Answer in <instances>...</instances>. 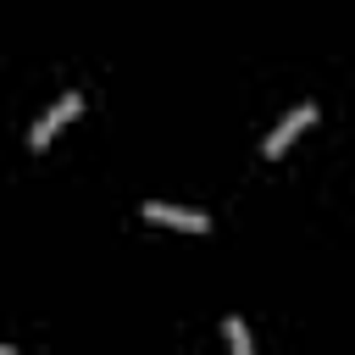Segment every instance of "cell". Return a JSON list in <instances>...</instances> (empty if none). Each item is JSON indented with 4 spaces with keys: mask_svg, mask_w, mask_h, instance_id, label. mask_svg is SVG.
I'll return each instance as SVG.
<instances>
[{
    "mask_svg": "<svg viewBox=\"0 0 355 355\" xmlns=\"http://www.w3.org/2000/svg\"><path fill=\"white\" fill-rule=\"evenodd\" d=\"M227 344H233V355H255V349H250V333H244L239 316H227Z\"/></svg>",
    "mask_w": 355,
    "mask_h": 355,
    "instance_id": "4",
    "label": "cell"
},
{
    "mask_svg": "<svg viewBox=\"0 0 355 355\" xmlns=\"http://www.w3.org/2000/svg\"><path fill=\"white\" fill-rule=\"evenodd\" d=\"M144 216H150V222H166V227H183V233H205V227H211V216L183 211V205H161V200H150Z\"/></svg>",
    "mask_w": 355,
    "mask_h": 355,
    "instance_id": "3",
    "label": "cell"
},
{
    "mask_svg": "<svg viewBox=\"0 0 355 355\" xmlns=\"http://www.w3.org/2000/svg\"><path fill=\"white\" fill-rule=\"evenodd\" d=\"M311 122H316V105H311V100H305V105H294V111H288V116L261 139V155H283V150L294 144V133H300V128H311Z\"/></svg>",
    "mask_w": 355,
    "mask_h": 355,
    "instance_id": "1",
    "label": "cell"
},
{
    "mask_svg": "<svg viewBox=\"0 0 355 355\" xmlns=\"http://www.w3.org/2000/svg\"><path fill=\"white\" fill-rule=\"evenodd\" d=\"M78 111H83V94H61V100H55V105H50V111H44V116L33 122V133H28V144H33V150H44V144L55 139V128H61L67 116H78Z\"/></svg>",
    "mask_w": 355,
    "mask_h": 355,
    "instance_id": "2",
    "label": "cell"
}]
</instances>
